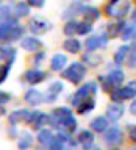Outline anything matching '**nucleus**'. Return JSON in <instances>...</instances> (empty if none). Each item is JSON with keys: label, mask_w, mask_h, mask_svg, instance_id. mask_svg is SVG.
Instances as JSON below:
<instances>
[{"label": "nucleus", "mask_w": 136, "mask_h": 150, "mask_svg": "<svg viewBox=\"0 0 136 150\" xmlns=\"http://www.w3.org/2000/svg\"><path fill=\"white\" fill-rule=\"evenodd\" d=\"M30 9L31 6L28 5V2H23V0H21V2H17L16 5H14V16H16L17 19L21 17H27L28 14H30Z\"/></svg>", "instance_id": "4be33fe9"}, {"label": "nucleus", "mask_w": 136, "mask_h": 150, "mask_svg": "<svg viewBox=\"0 0 136 150\" xmlns=\"http://www.w3.org/2000/svg\"><path fill=\"white\" fill-rule=\"evenodd\" d=\"M11 67H13V63H9V61H6L5 64H0V84H2L5 80L8 78Z\"/></svg>", "instance_id": "72a5a7b5"}, {"label": "nucleus", "mask_w": 136, "mask_h": 150, "mask_svg": "<svg viewBox=\"0 0 136 150\" xmlns=\"http://www.w3.org/2000/svg\"><path fill=\"white\" fill-rule=\"evenodd\" d=\"M77 112L78 114H88V112H91L94 108H96V102L92 100V97H89V98H86V100H83L81 103H78L77 106Z\"/></svg>", "instance_id": "a878e982"}, {"label": "nucleus", "mask_w": 136, "mask_h": 150, "mask_svg": "<svg viewBox=\"0 0 136 150\" xmlns=\"http://www.w3.org/2000/svg\"><path fill=\"white\" fill-rule=\"evenodd\" d=\"M21 47L27 52H33L36 53L38 50H41L42 47V41L39 38H36V35H31V36H23L21 39Z\"/></svg>", "instance_id": "f8f14e48"}, {"label": "nucleus", "mask_w": 136, "mask_h": 150, "mask_svg": "<svg viewBox=\"0 0 136 150\" xmlns=\"http://www.w3.org/2000/svg\"><path fill=\"white\" fill-rule=\"evenodd\" d=\"M5 112H6V110H5V105H0V117L5 116Z\"/></svg>", "instance_id": "79ce46f5"}, {"label": "nucleus", "mask_w": 136, "mask_h": 150, "mask_svg": "<svg viewBox=\"0 0 136 150\" xmlns=\"http://www.w3.org/2000/svg\"><path fill=\"white\" fill-rule=\"evenodd\" d=\"M97 89H98V84H97L96 81H88V83H84L83 86H80L77 91H75L74 96L70 97V103H72L74 106H77L78 103H81L83 100H86V98L92 97L94 94L97 92Z\"/></svg>", "instance_id": "7ed1b4c3"}, {"label": "nucleus", "mask_w": 136, "mask_h": 150, "mask_svg": "<svg viewBox=\"0 0 136 150\" xmlns=\"http://www.w3.org/2000/svg\"><path fill=\"white\" fill-rule=\"evenodd\" d=\"M19 25V21L17 17H13L9 21H5V22H0V41L6 42L9 39V35H11L13 28Z\"/></svg>", "instance_id": "2eb2a0df"}, {"label": "nucleus", "mask_w": 136, "mask_h": 150, "mask_svg": "<svg viewBox=\"0 0 136 150\" xmlns=\"http://www.w3.org/2000/svg\"><path fill=\"white\" fill-rule=\"evenodd\" d=\"M0 59L14 63V59H16V50L11 45H0Z\"/></svg>", "instance_id": "bb28decb"}, {"label": "nucleus", "mask_w": 136, "mask_h": 150, "mask_svg": "<svg viewBox=\"0 0 136 150\" xmlns=\"http://www.w3.org/2000/svg\"><path fill=\"white\" fill-rule=\"evenodd\" d=\"M38 150H50V149H49V145H45V147H39Z\"/></svg>", "instance_id": "37998d69"}, {"label": "nucleus", "mask_w": 136, "mask_h": 150, "mask_svg": "<svg viewBox=\"0 0 136 150\" xmlns=\"http://www.w3.org/2000/svg\"><path fill=\"white\" fill-rule=\"evenodd\" d=\"M130 150H136V147H133V149H130Z\"/></svg>", "instance_id": "49530a36"}, {"label": "nucleus", "mask_w": 136, "mask_h": 150, "mask_svg": "<svg viewBox=\"0 0 136 150\" xmlns=\"http://www.w3.org/2000/svg\"><path fill=\"white\" fill-rule=\"evenodd\" d=\"M130 139L136 142V125H135V128H131V131H130Z\"/></svg>", "instance_id": "a19ab883"}, {"label": "nucleus", "mask_w": 136, "mask_h": 150, "mask_svg": "<svg viewBox=\"0 0 136 150\" xmlns=\"http://www.w3.org/2000/svg\"><path fill=\"white\" fill-rule=\"evenodd\" d=\"M83 61L86 63L88 66H98L102 61V56L94 53V52H86V53L83 55Z\"/></svg>", "instance_id": "c756f323"}, {"label": "nucleus", "mask_w": 136, "mask_h": 150, "mask_svg": "<svg viewBox=\"0 0 136 150\" xmlns=\"http://www.w3.org/2000/svg\"><path fill=\"white\" fill-rule=\"evenodd\" d=\"M83 150H100V147H98V145H94V142H92L89 145H84Z\"/></svg>", "instance_id": "ea45409f"}, {"label": "nucleus", "mask_w": 136, "mask_h": 150, "mask_svg": "<svg viewBox=\"0 0 136 150\" xmlns=\"http://www.w3.org/2000/svg\"><path fill=\"white\" fill-rule=\"evenodd\" d=\"M45 59V52L44 50H38L35 53V59H33V63H35V66L38 67V66H41L42 63H44Z\"/></svg>", "instance_id": "c9c22d12"}, {"label": "nucleus", "mask_w": 136, "mask_h": 150, "mask_svg": "<svg viewBox=\"0 0 136 150\" xmlns=\"http://www.w3.org/2000/svg\"><path fill=\"white\" fill-rule=\"evenodd\" d=\"M106 80L110 81L113 88L120 86L122 81L125 80V74L122 69H113V70H110V74H106Z\"/></svg>", "instance_id": "aec40b11"}, {"label": "nucleus", "mask_w": 136, "mask_h": 150, "mask_svg": "<svg viewBox=\"0 0 136 150\" xmlns=\"http://www.w3.org/2000/svg\"><path fill=\"white\" fill-rule=\"evenodd\" d=\"M23 31H25V28H23L22 25H16L13 28V31H11V35H9V39L8 41H21L22 38H23Z\"/></svg>", "instance_id": "2f4dec72"}, {"label": "nucleus", "mask_w": 136, "mask_h": 150, "mask_svg": "<svg viewBox=\"0 0 136 150\" xmlns=\"http://www.w3.org/2000/svg\"><path fill=\"white\" fill-rule=\"evenodd\" d=\"M92 31V23L88 21H81L78 22V28H77V35L78 36H86Z\"/></svg>", "instance_id": "7c9ffc66"}, {"label": "nucleus", "mask_w": 136, "mask_h": 150, "mask_svg": "<svg viewBox=\"0 0 136 150\" xmlns=\"http://www.w3.org/2000/svg\"><path fill=\"white\" fill-rule=\"evenodd\" d=\"M81 2H83V3H86V2H89V0H81Z\"/></svg>", "instance_id": "a18cd8bd"}, {"label": "nucleus", "mask_w": 136, "mask_h": 150, "mask_svg": "<svg viewBox=\"0 0 136 150\" xmlns=\"http://www.w3.org/2000/svg\"><path fill=\"white\" fill-rule=\"evenodd\" d=\"M110 97L113 102L124 103V100H130V98L136 97V80H130L127 86H116L110 91Z\"/></svg>", "instance_id": "f03ea898"}, {"label": "nucleus", "mask_w": 136, "mask_h": 150, "mask_svg": "<svg viewBox=\"0 0 136 150\" xmlns=\"http://www.w3.org/2000/svg\"><path fill=\"white\" fill-rule=\"evenodd\" d=\"M28 116H30V111L27 110V108H21V110H14L9 112V116H8V122H9V125H17V124H21V122H27L28 119Z\"/></svg>", "instance_id": "a211bd4d"}, {"label": "nucleus", "mask_w": 136, "mask_h": 150, "mask_svg": "<svg viewBox=\"0 0 136 150\" xmlns=\"http://www.w3.org/2000/svg\"><path fill=\"white\" fill-rule=\"evenodd\" d=\"M63 49H64L66 52H69V53L77 55L78 52L81 50V42H80L77 38L70 36V38H67V39L63 42Z\"/></svg>", "instance_id": "412c9836"}, {"label": "nucleus", "mask_w": 136, "mask_h": 150, "mask_svg": "<svg viewBox=\"0 0 136 150\" xmlns=\"http://www.w3.org/2000/svg\"><path fill=\"white\" fill-rule=\"evenodd\" d=\"M127 64L130 69H136V42H133V45L130 47L128 56H127Z\"/></svg>", "instance_id": "473e14b6"}, {"label": "nucleus", "mask_w": 136, "mask_h": 150, "mask_svg": "<svg viewBox=\"0 0 136 150\" xmlns=\"http://www.w3.org/2000/svg\"><path fill=\"white\" fill-rule=\"evenodd\" d=\"M83 11H84V3L81 2V0H75V2H72L67 8L64 9L63 19H64V21L75 19V16H78V14H83Z\"/></svg>", "instance_id": "4468645a"}, {"label": "nucleus", "mask_w": 136, "mask_h": 150, "mask_svg": "<svg viewBox=\"0 0 136 150\" xmlns=\"http://www.w3.org/2000/svg\"><path fill=\"white\" fill-rule=\"evenodd\" d=\"M52 28V22L49 21H45L44 17H39V16H36V17H33L30 23H28V30H30L33 35H44L45 31H49Z\"/></svg>", "instance_id": "0eeeda50"}, {"label": "nucleus", "mask_w": 136, "mask_h": 150, "mask_svg": "<svg viewBox=\"0 0 136 150\" xmlns=\"http://www.w3.org/2000/svg\"><path fill=\"white\" fill-rule=\"evenodd\" d=\"M125 112V108H124V103H117V102H113L111 105L106 106V119L110 122H117L119 119H122Z\"/></svg>", "instance_id": "9b49d317"}, {"label": "nucleus", "mask_w": 136, "mask_h": 150, "mask_svg": "<svg viewBox=\"0 0 136 150\" xmlns=\"http://www.w3.org/2000/svg\"><path fill=\"white\" fill-rule=\"evenodd\" d=\"M77 141H78V144L83 145V147H84V145L92 144L94 142V131L92 130H81V131H78Z\"/></svg>", "instance_id": "393cba45"}, {"label": "nucleus", "mask_w": 136, "mask_h": 150, "mask_svg": "<svg viewBox=\"0 0 136 150\" xmlns=\"http://www.w3.org/2000/svg\"><path fill=\"white\" fill-rule=\"evenodd\" d=\"M28 5L35 8H41V6H44V0H28Z\"/></svg>", "instance_id": "4c0bfd02"}, {"label": "nucleus", "mask_w": 136, "mask_h": 150, "mask_svg": "<svg viewBox=\"0 0 136 150\" xmlns=\"http://www.w3.org/2000/svg\"><path fill=\"white\" fill-rule=\"evenodd\" d=\"M128 110H130V112H131L133 116H136V97L133 98V100H131V103H130V108H128Z\"/></svg>", "instance_id": "58836bf2"}, {"label": "nucleus", "mask_w": 136, "mask_h": 150, "mask_svg": "<svg viewBox=\"0 0 136 150\" xmlns=\"http://www.w3.org/2000/svg\"><path fill=\"white\" fill-rule=\"evenodd\" d=\"M110 42V36L106 33H102V35H94L91 38H88L86 42H84V47H86L88 52H96L100 49H105Z\"/></svg>", "instance_id": "39448f33"}, {"label": "nucleus", "mask_w": 136, "mask_h": 150, "mask_svg": "<svg viewBox=\"0 0 136 150\" xmlns=\"http://www.w3.org/2000/svg\"><path fill=\"white\" fill-rule=\"evenodd\" d=\"M110 127V120L106 119V116H97L89 122V128L94 133H105V130Z\"/></svg>", "instance_id": "f3484780"}, {"label": "nucleus", "mask_w": 136, "mask_h": 150, "mask_svg": "<svg viewBox=\"0 0 136 150\" xmlns=\"http://www.w3.org/2000/svg\"><path fill=\"white\" fill-rule=\"evenodd\" d=\"M83 21H88V22H96L100 19V9L97 6H84V11H83Z\"/></svg>", "instance_id": "5701e85b"}, {"label": "nucleus", "mask_w": 136, "mask_h": 150, "mask_svg": "<svg viewBox=\"0 0 136 150\" xmlns=\"http://www.w3.org/2000/svg\"><path fill=\"white\" fill-rule=\"evenodd\" d=\"M52 138H53V131H52V128H41L39 131H38V136H36V141L39 142L41 145H49Z\"/></svg>", "instance_id": "b1692460"}, {"label": "nucleus", "mask_w": 136, "mask_h": 150, "mask_svg": "<svg viewBox=\"0 0 136 150\" xmlns=\"http://www.w3.org/2000/svg\"><path fill=\"white\" fill-rule=\"evenodd\" d=\"M13 14H14V11L9 6H2L0 8V22H5V21H9V19L16 17Z\"/></svg>", "instance_id": "f704fd0d"}, {"label": "nucleus", "mask_w": 136, "mask_h": 150, "mask_svg": "<svg viewBox=\"0 0 136 150\" xmlns=\"http://www.w3.org/2000/svg\"><path fill=\"white\" fill-rule=\"evenodd\" d=\"M111 150H119V149H111Z\"/></svg>", "instance_id": "de8ad7c7"}, {"label": "nucleus", "mask_w": 136, "mask_h": 150, "mask_svg": "<svg viewBox=\"0 0 136 150\" xmlns=\"http://www.w3.org/2000/svg\"><path fill=\"white\" fill-rule=\"evenodd\" d=\"M23 100H25L28 105L39 106L42 103H45V94H42L39 89H36V88H30L25 92V96H23Z\"/></svg>", "instance_id": "9d476101"}, {"label": "nucleus", "mask_w": 136, "mask_h": 150, "mask_svg": "<svg viewBox=\"0 0 136 150\" xmlns=\"http://www.w3.org/2000/svg\"><path fill=\"white\" fill-rule=\"evenodd\" d=\"M49 119H50V114H45V112L36 110V111H30V116H28V119H27V124L31 125L35 130L39 131L41 128H44V125L49 124Z\"/></svg>", "instance_id": "423d86ee"}, {"label": "nucleus", "mask_w": 136, "mask_h": 150, "mask_svg": "<svg viewBox=\"0 0 136 150\" xmlns=\"http://www.w3.org/2000/svg\"><path fill=\"white\" fill-rule=\"evenodd\" d=\"M122 139H124V133H122V130L116 125L108 127L105 130V133H103V141H105L108 145H117V144L122 142Z\"/></svg>", "instance_id": "6e6552de"}, {"label": "nucleus", "mask_w": 136, "mask_h": 150, "mask_svg": "<svg viewBox=\"0 0 136 150\" xmlns=\"http://www.w3.org/2000/svg\"><path fill=\"white\" fill-rule=\"evenodd\" d=\"M67 63H69L67 56L64 53H55L50 59V69L53 72H63L66 69V66H67Z\"/></svg>", "instance_id": "dca6fc26"}, {"label": "nucleus", "mask_w": 136, "mask_h": 150, "mask_svg": "<svg viewBox=\"0 0 136 150\" xmlns=\"http://www.w3.org/2000/svg\"><path fill=\"white\" fill-rule=\"evenodd\" d=\"M63 91H64V84H63V81L56 80V81L50 83V86L47 88V92H45V103H53Z\"/></svg>", "instance_id": "ddd939ff"}, {"label": "nucleus", "mask_w": 136, "mask_h": 150, "mask_svg": "<svg viewBox=\"0 0 136 150\" xmlns=\"http://www.w3.org/2000/svg\"><path fill=\"white\" fill-rule=\"evenodd\" d=\"M77 28H78V21H75V19H69V21H66V25L63 28L64 35L70 38L74 35H77Z\"/></svg>", "instance_id": "c85d7f7f"}, {"label": "nucleus", "mask_w": 136, "mask_h": 150, "mask_svg": "<svg viewBox=\"0 0 136 150\" xmlns=\"http://www.w3.org/2000/svg\"><path fill=\"white\" fill-rule=\"evenodd\" d=\"M106 14L116 19H124L127 13H130V2L128 0H120L116 3H108L106 5Z\"/></svg>", "instance_id": "20e7f679"}, {"label": "nucleus", "mask_w": 136, "mask_h": 150, "mask_svg": "<svg viewBox=\"0 0 136 150\" xmlns=\"http://www.w3.org/2000/svg\"><path fill=\"white\" fill-rule=\"evenodd\" d=\"M88 67L84 63H80V61H72L69 66H66V69L61 72L64 80H67L69 83L72 84H80L86 77Z\"/></svg>", "instance_id": "f257e3e1"}, {"label": "nucleus", "mask_w": 136, "mask_h": 150, "mask_svg": "<svg viewBox=\"0 0 136 150\" xmlns=\"http://www.w3.org/2000/svg\"><path fill=\"white\" fill-rule=\"evenodd\" d=\"M11 94H8V92H5L0 89V105H6V103L11 102Z\"/></svg>", "instance_id": "e433bc0d"}, {"label": "nucleus", "mask_w": 136, "mask_h": 150, "mask_svg": "<svg viewBox=\"0 0 136 150\" xmlns=\"http://www.w3.org/2000/svg\"><path fill=\"white\" fill-rule=\"evenodd\" d=\"M128 52H130V45H127V44L125 45H120L119 49L116 50V53H114V64L116 66H120L127 59Z\"/></svg>", "instance_id": "cd10ccee"}, {"label": "nucleus", "mask_w": 136, "mask_h": 150, "mask_svg": "<svg viewBox=\"0 0 136 150\" xmlns=\"http://www.w3.org/2000/svg\"><path fill=\"white\" fill-rule=\"evenodd\" d=\"M116 2H120V0H110V3H116Z\"/></svg>", "instance_id": "c03bdc74"}, {"label": "nucleus", "mask_w": 136, "mask_h": 150, "mask_svg": "<svg viewBox=\"0 0 136 150\" xmlns=\"http://www.w3.org/2000/svg\"><path fill=\"white\" fill-rule=\"evenodd\" d=\"M47 77H49V75H47L44 70H41V69H38V67H35V69H28L27 72L23 74V80H25L28 84H31V86L42 83Z\"/></svg>", "instance_id": "1a4fd4ad"}, {"label": "nucleus", "mask_w": 136, "mask_h": 150, "mask_svg": "<svg viewBox=\"0 0 136 150\" xmlns=\"http://www.w3.org/2000/svg\"><path fill=\"white\" fill-rule=\"evenodd\" d=\"M33 142H35V138L30 131H23V133L19 134L17 138V149L19 150H30Z\"/></svg>", "instance_id": "6ab92c4d"}]
</instances>
